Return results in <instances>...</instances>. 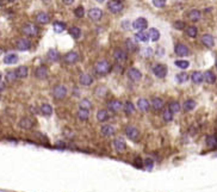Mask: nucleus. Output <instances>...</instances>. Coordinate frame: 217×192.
<instances>
[{"mask_svg": "<svg viewBox=\"0 0 217 192\" xmlns=\"http://www.w3.org/2000/svg\"><path fill=\"white\" fill-rule=\"evenodd\" d=\"M125 135L130 138V140H136V138L139 137V130L134 125H128L125 128Z\"/></svg>", "mask_w": 217, "mask_h": 192, "instance_id": "nucleus-10", "label": "nucleus"}, {"mask_svg": "<svg viewBox=\"0 0 217 192\" xmlns=\"http://www.w3.org/2000/svg\"><path fill=\"white\" fill-rule=\"evenodd\" d=\"M66 29V24L62 23V22H55L54 23V31L55 32H57V33H60L62 31H64Z\"/></svg>", "mask_w": 217, "mask_h": 192, "instance_id": "nucleus-43", "label": "nucleus"}, {"mask_svg": "<svg viewBox=\"0 0 217 192\" xmlns=\"http://www.w3.org/2000/svg\"><path fill=\"white\" fill-rule=\"evenodd\" d=\"M87 15H88V17H90L91 20H93V22H98L101 17H103V11L98 7H93L88 11Z\"/></svg>", "mask_w": 217, "mask_h": 192, "instance_id": "nucleus-6", "label": "nucleus"}, {"mask_svg": "<svg viewBox=\"0 0 217 192\" xmlns=\"http://www.w3.org/2000/svg\"><path fill=\"white\" fill-rule=\"evenodd\" d=\"M216 67H217V61H216Z\"/></svg>", "mask_w": 217, "mask_h": 192, "instance_id": "nucleus-58", "label": "nucleus"}, {"mask_svg": "<svg viewBox=\"0 0 217 192\" xmlns=\"http://www.w3.org/2000/svg\"><path fill=\"white\" fill-rule=\"evenodd\" d=\"M167 72H168V68L166 65H162V63H157L153 67V73H154L155 77L162 79L167 75Z\"/></svg>", "mask_w": 217, "mask_h": 192, "instance_id": "nucleus-2", "label": "nucleus"}, {"mask_svg": "<svg viewBox=\"0 0 217 192\" xmlns=\"http://www.w3.org/2000/svg\"><path fill=\"white\" fill-rule=\"evenodd\" d=\"M62 1H63L64 5H72L74 2V0H62Z\"/></svg>", "mask_w": 217, "mask_h": 192, "instance_id": "nucleus-53", "label": "nucleus"}, {"mask_svg": "<svg viewBox=\"0 0 217 192\" xmlns=\"http://www.w3.org/2000/svg\"><path fill=\"white\" fill-rule=\"evenodd\" d=\"M48 57H49V60H51L53 62H56V61H59L60 55L57 53V50H55V49H49V50H48Z\"/></svg>", "mask_w": 217, "mask_h": 192, "instance_id": "nucleus-37", "label": "nucleus"}, {"mask_svg": "<svg viewBox=\"0 0 217 192\" xmlns=\"http://www.w3.org/2000/svg\"><path fill=\"white\" fill-rule=\"evenodd\" d=\"M35 75L39 80H44L48 77V68H46V66H39L38 68H36Z\"/></svg>", "mask_w": 217, "mask_h": 192, "instance_id": "nucleus-15", "label": "nucleus"}, {"mask_svg": "<svg viewBox=\"0 0 217 192\" xmlns=\"http://www.w3.org/2000/svg\"><path fill=\"white\" fill-rule=\"evenodd\" d=\"M202 43L205 47H208V48H212L214 44H215L214 37H212L211 35H209V33H205V35L202 36Z\"/></svg>", "mask_w": 217, "mask_h": 192, "instance_id": "nucleus-20", "label": "nucleus"}, {"mask_svg": "<svg viewBox=\"0 0 217 192\" xmlns=\"http://www.w3.org/2000/svg\"><path fill=\"white\" fill-rule=\"evenodd\" d=\"M162 118L165 122H170L173 119V112L170 111V109H166L163 110V114H162Z\"/></svg>", "mask_w": 217, "mask_h": 192, "instance_id": "nucleus-41", "label": "nucleus"}, {"mask_svg": "<svg viewBox=\"0 0 217 192\" xmlns=\"http://www.w3.org/2000/svg\"><path fill=\"white\" fill-rule=\"evenodd\" d=\"M185 31H186V35H187L188 37H196V36H197V32H198L197 28H196L194 25H190V26H187Z\"/></svg>", "mask_w": 217, "mask_h": 192, "instance_id": "nucleus-39", "label": "nucleus"}, {"mask_svg": "<svg viewBox=\"0 0 217 192\" xmlns=\"http://www.w3.org/2000/svg\"><path fill=\"white\" fill-rule=\"evenodd\" d=\"M174 51H175V54L178 55V56H180V57H184V56H187V55L190 54V49H188L185 44H183V43L175 44Z\"/></svg>", "mask_w": 217, "mask_h": 192, "instance_id": "nucleus-7", "label": "nucleus"}, {"mask_svg": "<svg viewBox=\"0 0 217 192\" xmlns=\"http://www.w3.org/2000/svg\"><path fill=\"white\" fill-rule=\"evenodd\" d=\"M53 96L55 99H63L67 96V87L63 85H56L53 90Z\"/></svg>", "mask_w": 217, "mask_h": 192, "instance_id": "nucleus-3", "label": "nucleus"}, {"mask_svg": "<svg viewBox=\"0 0 217 192\" xmlns=\"http://www.w3.org/2000/svg\"><path fill=\"white\" fill-rule=\"evenodd\" d=\"M32 125H33V121H32V118H30V117H25V118H23L19 122V127L23 128V129H26V130L31 129Z\"/></svg>", "mask_w": 217, "mask_h": 192, "instance_id": "nucleus-23", "label": "nucleus"}, {"mask_svg": "<svg viewBox=\"0 0 217 192\" xmlns=\"http://www.w3.org/2000/svg\"><path fill=\"white\" fill-rule=\"evenodd\" d=\"M41 112H42V115L46 116V117L51 116V114H53V108H51V105H49V104H42V106H41Z\"/></svg>", "mask_w": 217, "mask_h": 192, "instance_id": "nucleus-33", "label": "nucleus"}, {"mask_svg": "<svg viewBox=\"0 0 217 192\" xmlns=\"http://www.w3.org/2000/svg\"><path fill=\"white\" fill-rule=\"evenodd\" d=\"M115 127L113 125H111V124H106V125H103L101 127V135L103 136H112L113 134H115Z\"/></svg>", "mask_w": 217, "mask_h": 192, "instance_id": "nucleus-17", "label": "nucleus"}, {"mask_svg": "<svg viewBox=\"0 0 217 192\" xmlns=\"http://www.w3.org/2000/svg\"><path fill=\"white\" fill-rule=\"evenodd\" d=\"M23 33L25 35H28V36H35V35H37V32H38V29H37V26L36 25H33V24H25L23 26Z\"/></svg>", "mask_w": 217, "mask_h": 192, "instance_id": "nucleus-8", "label": "nucleus"}, {"mask_svg": "<svg viewBox=\"0 0 217 192\" xmlns=\"http://www.w3.org/2000/svg\"><path fill=\"white\" fill-rule=\"evenodd\" d=\"M143 165H144V167H147L148 169H152L153 165H154V162H153L152 159H146L144 162H143Z\"/></svg>", "mask_w": 217, "mask_h": 192, "instance_id": "nucleus-52", "label": "nucleus"}, {"mask_svg": "<svg viewBox=\"0 0 217 192\" xmlns=\"http://www.w3.org/2000/svg\"><path fill=\"white\" fill-rule=\"evenodd\" d=\"M153 5H154L155 7L161 8L166 5V0H153Z\"/></svg>", "mask_w": 217, "mask_h": 192, "instance_id": "nucleus-50", "label": "nucleus"}, {"mask_svg": "<svg viewBox=\"0 0 217 192\" xmlns=\"http://www.w3.org/2000/svg\"><path fill=\"white\" fill-rule=\"evenodd\" d=\"M191 79L194 84H201L202 81L204 80V74H202L201 72H193L191 74Z\"/></svg>", "mask_w": 217, "mask_h": 192, "instance_id": "nucleus-31", "label": "nucleus"}, {"mask_svg": "<svg viewBox=\"0 0 217 192\" xmlns=\"http://www.w3.org/2000/svg\"><path fill=\"white\" fill-rule=\"evenodd\" d=\"M28 73H29V69L26 66H20L16 69V74L18 79H24V78L28 77Z\"/></svg>", "mask_w": 217, "mask_h": 192, "instance_id": "nucleus-24", "label": "nucleus"}, {"mask_svg": "<svg viewBox=\"0 0 217 192\" xmlns=\"http://www.w3.org/2000/svg\"><path fill=\"white\" fill-rule=\"evenodd\" d=\"M148 26V22L146 18H142V17H140L137 19H135V22L132 23V28L135 29V30H144Z\"/></svg>", "mask_w": 217, "mask_h": 192, "instance_id": "nucleus-5", "label": "nucleus"}, {"mask_svg": "<svg viewBox=\"0 0 217 192\" xmlns=\"http://www.w3.org/2000/svg\"><path fill=\"white\" fill-rule=\"evenodd\" d=\"M108 93V87L104 86V85H99L94 88V94L98 97V98H104Z\"/></svg>", "mask_w": 217, "mask_h": 192, "instance_id": "nucleus-22", "label": "nucleus"}, {"mask_svg": "<svg viewBox=\"0 0 217 192\" xmlns=\"http://www.w3.org/2000/svg\"><path fill=\"white\" fill-rule=\"evenodd\" d=\"M49 15L46 12H39L38 15L36 16V22L39 24H46L49 23Z\"/></svg>", "mask_w": 217, "mask_h": 192, "instance_id": "nucleus-26", "label": "nucleus"}, {"mask_svg": "<svg viewBox=\"0 0 217 192\" xmlns=\"http://www.w3.org/2000/svg\"><path fill=\"white\" fill-rule=\"evenodd\" d=\"M137 108L141 111H143V112H147V111H149V109H150V103L147 99H144V98H141L137 101Z\"/></svg>", "mask_w": 217, "mask_h": 192, "instance_id": "nucleus-21", "label": "nucleus"}, {"mask_svg": "<svg viewBox=\"0 0 217 192\" xmlns=\"http://www.w3.org/2000/svg\"><path fill=\"white\" fill-rule=\"evenodd\" d=\"M10 1H13V0H10Z\"/></svg>", "mask_w": 217, "mask_h": 192, "instance_id": "nucleus-59", "label": "nucleus"}, {"mask_svg": "<svg viewBox=\"0 0 217 192\" xmlns=\"http://www.w3.org/2000/svg\"><path fill=\"white\" fill-rule=\"evenodd\" d=\"M108 8L112 13H119L123 10V4L121 0H111V1H108Z\"/></svg>", "mask_w": 217, "mask_h": 192, "instance_id": "nucleus-4", "label": "nucleus"}, {"mask_svg": "<svg viewBox=\"0 0 217 192\" xmlns=\"http://www.w3.org/2000/svg\"><path fill=\"white\" fill-rule=\"evenodd\" d=\"M206 145H208V147H210V148H215V147H217L216 136H214V135L208 136V138H206Z\"/></svg>", "mask_w": 217, "mask_h": 192, "instance_id": "nucleus-42", "label": "nucleus"}, {"mask_svg": "<svg viewBox=\"0 0 217 192\" xmlns=\"http://www.w3.org/2000/svg\"><path fill=\"white\" fill-rule=\"evenodd\" d=\"M113 56H115V59H116L118 62H123L126 60V53L124 51L123 49H121V48L115 49V51H113Z\"/></svg>", "mask_w": 217, "mask_h": 192, "instance_id": "nucleus-18", "label": "nucleus"}, {"mask_svg": "<svg viewBox=\"0 0 217 192\" xmlns=\"http://www.w3.org/2000/svg\"><path fill=\"white\" fill-rule=\"evenodd\" d=\"M173 112V114H177L181 110V105L179 104L178 101H170V108H168Z\"/></svg>", "mask_w": 217, "mask_h": 192, "instance_id": "nucleus-40", "label": "nucleus"}, {"mask_svg": "<svg viewBox=\"0 0 217 192\" xmlns=\"http://www.w3.org/2000/svg\"><path fill=\"white\" fill-rule=\"evenodd\" d=\"M113 147H115V149H116L118 153H123L124 150H125V148H126V145H125L123 138L118 137L113 141Z\"/></svg>", "mask_w": 217, "mask_h": 192, "instance_id": "nucleus-16", "label": "nucleus"}, {"mask_svg": "<svg viewBox=\"0 0 217 192\" xmlns=\"http://www.w3.org/2000/svg\"><path fill=\"white\" fill-rule=\"evenodd\" d=\"M17 62H18V55L13 54V53L7 54L4 57V63H6V65H15Z\"/></svg>", "mask_w": 217, "mask_h": 192, "instance_id": "nucleus-25", "label": "nucleus"}, {"mask_svg": "<svg viewBox=\"0 0 217 192\" xmlns=\"http://www.w3.org/2000/svg\"><path fill=\"white\" fill-rule=\"evenodd\" d=\"M4 90H5V84H4L2 81H0V92L4 91Z\"/></svg>", "mask_w": 217, "mask_h": 192, "instance_id": "nucleus-54", "label": "nucleus"}, {"mask_svg": "<svg viewBox=\"0 0 217 192\" xmlns=\"http://www.w3.org/2000/svg\"><path fill=\"white\" fill-rule=\"evenodd\" d=\"M79 108L80 109H85V110H90L92 108V104L88 99H82L79 103Z\"/></svg>", "mask_w": 217, "mask_h": 192, "instance_id": "nucleus-44", "label": "nucleus"}, {"mask_svg": "<svg viewBox=\"0 0 217 192\" xmlns=\"http://www.w3.org/2000/svg\"><path fill=\"white\" fill-rule=\"evenodd\" d=\"M136 165H137L139 167H142V163H141V160H140V159H137V160H136Z\"/></svg>", "mask_w": 217, "mask_h": 192, "instance_id": "nucleus-55", "label": "nucleus"}, {"mask_svg": "<svg viewBox=\"0 0 217 192\" xmlns=\"http://www.w3.org/2000/svg\"><path fill=\"white\" fill-rule=\"evenodd\" d=\"M108 110H111V111H113V112H117V111L122 110L123 104H122V101H119V100L113 99V100H110L108 103Z\"/></svg>", "mask_w": 217, "mask_h": 192, "instance_id": "nucleus-14", "label": "nucleus"}, {"mask_svg": "<svg viewBox=\"0 0 217 192\" xmlns=\"http://www.w3.org/2000/svg\"><path fill=\"white\" fill-rule=\"evenodd\" d=\"M108 118V110H105V109H100L98 112H97V119L99 121V122H106Z\"/></svg>", "mask_w": 217, "mask_h": 192, "instance_id": "nucleus-27", "label": "nucleus"}, {"mask_svg": "<svg viewBox=\"0 0 217 192\" xmlns=\"http://www.w3.org/2000/svg\"><path fill=\"white\" fill-rule=\"evenodd\" d=\"M188 18H190V20H192V22L199 20V19H201V11H198V10H191V11L188 12Z\"/></svg>", "mask_w": 217, "mask_h": 192, "instance_id": "nucleus-34", "label": "nucleus"}, {"mask_svg": "<svg viewBox=\"0 0 217 192\" xmlns=\"http://www.w3.org/2000/svg\"><path fill=\"white\" fill-rule=\"evenodd\" d=\"M68 32H69V35L74 39H79L81 37V29L78 28V26H72V28H69Z\"/></svg>", "mask_w": 217, "mask_h": 192, "instance_id": "nucleus-28", "label": "nucleus"}, {"mask_svg": "<svg viewBox=\"0 0 217 192\" xmlns=\"http://www.w3.org/2000/svg\"><path fill=\"white\" fill-rule=\"evenodd\" d=\"M128 78L132 81H140L142 79V74L137 68H130L128 70Z\"/></svg>", "mask_w": 217, "mask_h": 192, "instance_id": "nucleus-12", "label": "nucleus"}, {"mask_svg": "<svg viewBox=\"0 0 217 192\" xmlns=\"http://www.w3.org/2000/svg\"><path fill=\"white\" fill-rule=\"evenodd\" d=\"M77 116H78V118H79L80 121H87V119H88V117H90V110L79 109Z\"/></svg>", "mask_w": 217, "mask_h": 192, "instance_id": "nucleus-29", "label": "nucleus"}, {"mask_svg": "<svg viewBox=\"0 0 217 192\" xmlns=\"http://www.w3.org/2000/svg\"><path fill=\"white\" fill-rule=\"evenodd\" d=\"M183 108L184 110L186 111H192L194 108H196V101L193 99H187L184 101V104H183Z\"/></svg>", "mask_w": 217, "mask_h": 192, "instance_id": "nucleus-35", "label": "nucleus"}, {"mask_svg": "<svg viewBox=\"0 0 217 192\" xmlns=\"http://www.w3.org/2000/svg\"><path fill=\"white\" fill-rule=\"evenodd\" d=\"M16 47H17V49L18 50H20V51H25V50H29L31 47V43L29 39L26 38H20L17 41V43H16Z\"/></svg>", "mask_w": 217, "mask_h": 192, "instance_id": "nucleus-9", "label": "nucleus"}, {"mask_svg": "<svg viewBox=\"0 0 217 192\" xmlns=\"http://www.w3.org/2000/svg\"><path fill=\"white\" fill-rule=\"evenodd\" d=\"M63 60H64L66 63H68V65H73V63L78 62V60H79V54H78L77 51H69V53H67V54L64 55Z\"/></svg>", "mask_w": 217, "mask_h": 192, "instance_id": "nucleus-11", "label": "nucleus"}, {"mask_svg": "<svg viewBox=\"0 0 217 192\" xmlns=\"http://www.w3.org/2000/svg\"><path fill=\"white\" fill-rule=\"evenodd\" d=\"M136 38L139 39L140 42H148V39H149V33L146 32V31H139L137 33H136Z\"/></svg>", "mask_w": 217, "mask_h": 192, "instance_id": "nucleus-38", "label": "nucleus"}, {"mask_svg": "<svg viewBox=\"0 0 217 192\" xmlns=\"http://www.w3.org/2000/svg\"><path fill=\"white\" fill-rule=\"evenodd\" d=\"M163 105H165V101H163V99L159 98V97H154L152 99V103H150V106L154 110H161L163 108Z\"/></svg>", "mask_w": 217, "mask_h": 192, "instance_id": "nucleus-19", "label": "nucleus"}, {"mask_svg": "<svg viewBox=\"0 0 217 192\" xmlns=\"http://www.w3.org/2000/svg\"><path fill=\"white\" fill-rule=\"evenodd\" d=\"M187 79H188V75L186 74L185 72H181V73H179L178 75H177V80H178L179 83H186Z\"/></svg>", "mask_w": 217, "mask_h": 192, "instance_id": "nucleus-49", "label": "nucleus"}, {"mask_svg": "<svg viewBox=\"0 0 217 192\" xmlns=\"http://www.w3.org/2000/svg\"><path fill=\"white\" fill-rule=\"evenodd\" d=\"M1 78H2V74H1V72H0V81H1Z\"/></svg>", "mask_w": 217, "mask_h": 192, "instance_id": "nucleus-56", "label": "nucleus"}, {"mask_svg": "<svg viewBox=\"0 0 217 192\" xmlns=\"http://www.w3.org/2000/svg\"><path fill=\"white\" fill-rule=\"evenodd\" d=\"M204 80L208 83V84H214L216 81V75L211 72V70H208L204 73Z\"/></svg>", "mask_w": 217, "mask_h": 192, "instance_id": "nucleus-32", "label": "nucleus"}, {"mask_svg": "<svg viewBox=\"0 0 217 192\" xmlns=\"http://www.w3.org/2000/svg\"><path fill=\"white\" fill-rule=\"evenodd\" d=\"M1 53H2V49H1V48H0V55H1Z\"/></svg>", "mask_w": 217, "mask_h": 192, "instance_id": "nucleus-57", "label": "nucleus"}, {"mask_svg": "<svg viewBox=\"0 0 217 192\" xmlns=\"http://www.w3.org/2000/svg\"><path fill=\"white\" fill-rule=\"evenodd\" d=\"M16 79H18L17 74H16V70H8L7 73H6V80H7L8 83L15 81Z\"/></svg>", "mask_w": 217, "mask_h": 192, "instance_id": "nucleus-46", "label": "nucleus"}, {"mask_svg": "<svg viewBox=\"0 0 217 192\" xmlns=\"http://www.w3.org/2000/svg\"><path fill=\"white\" fill-rule=\"evenodd\" d=\"M74 15H75V17H78V18H82V17L85 16V8L82 7V6H78V7L74 10Z\"/></svg>", "mask_w": 217, "mask_h": 192, "instance_id": "nucleus-47", "label": "nucleus"}, {"mask_svg": "<svg viewBox=\"0 0 217 192\" xmlns=\"http://www.w3.org/2000/svg\"><path fill=\"white\" fill-rule=\"evenodd\" d=\"M79 83L82 86H91L93 83V78L88 73H81L79 77Z\"/></svg>", "mask_w": 217, "mask_h": 192, "instance_id": "nucleus-13", "label": "nucleus"}, {"mask_svg": "<svg viewBox=\"0 0 217 192\" xmlns=\"http://www.w3.org/2000/svg\"><path fill=\"white\" fill-rule=\"evenodd\" d=\"M148 33H149V38L152 39L153 42H156V41H159V38H160V31L157 30V29H155V28L149 29Z\"/></svg>", "mask_w": 217, "mask_h": 192, "instance_id": "nucleus-30", "label": "nucleus"}, {"mask_svg": "<svg viewBox=\"0 0 217 192\" xmlns=\"http://www.w3.org/2000/svg\"><path fill=\"white\" fill-rule=\"evenodd\" d=\"M94 68H95V72L99 73V74H106V73L110 72L111 66H110L108 61H106V60H100V61H98L95 63Z\"/></svg>", "mask_w": 217, "mask_h": 192, "instance_id": "nucleus-1", "label": "nucleus"}, {"mask_svg": "<svg viewBox=\"0 0 217 192\" xmlns=\"http://www.w3.org/2000/svg\"><path fill=\"white\" fill-rule=\"evenodd\" d=\"M123 109H124V112L126 115H131V114L135 112V106H134V104H132L131 101H126L123 105Z\"/></svg>", "mask_w": 217, "mask_h": 192, "instance_id": "nucleus-36", "label": "nucleus"}, {"mask_svg": "<svg viewBox=\"0 0 217 192\" xmlns=\"http://www.w3.org/2000/svg\"><path fill=\"white\" fill-rule=\"evenodd\" d=\"M175 66L181 69H186V68H188L190 62L186 61V60H177V61H175Z\"/></svg>", "mask_w": 217, "mask_h": 192, "instance_id": "nucleus-45", "label": "nucleus"}, {"mask_svg": "<svg viewBox=\"0 0 217 192\" xmlns=\"http://www.w3.org/2000/svg\"><path fill=\"white\" fill-rule=\"evenodd\" d=\"M125 43H126V47H128V49H129L130 51H135V50H136L137 46H136V43H135L131 38H128Z\"/></svg>", "mask_w": 217, "mask_h": 192, "instance_id": "nucleus-48", "label": "nucleus"}, {"mask_svg": "<svg viewBox=\"0 0 217 192\" xmlns=\"http://www.w3.org/2000/svg\"><path fill=\"white\" fill-rule=\"evenodd\" d=\"M173 26H174L175 29H178V30H183V29L185 28V23L181 22V20H177V22H174Z\"/></svg>", "mask_w": 217, "mask_h": 192, "instance_id": "nucleus-51", "label": "nucleus"}]
</instances>
